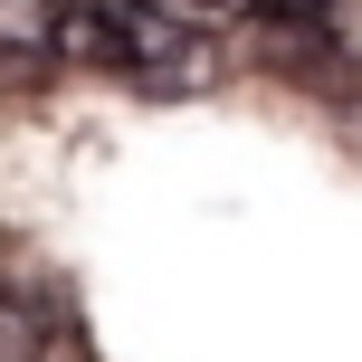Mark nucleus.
I'll use <instances>...</instances> for the list:
<instances>
[{
    "label": "nucleus",
    "mask_w": 362,
    "mask_h": 362,
    "mask_svg": "<svg viewBox=\"0 0 362 362\" xmlns=\"http://www.w3.org/2000/svg\"><path fill=\"white\" fill-rule=\"evenodd\" d=\"M48 353H57V296L0 286V362H48Z\"/></svg>",
    "instance_id": "f257e3e1"
},
{
    "label": "nucleus",
    "mask_w": 362,
    "mask_h": 362,
    "mask_svg": "<svg viewBox=\"0 0 362 362\" xmlns=\"http://www.w3.org/2000/svg\"><path fill=\"white\" fill-rule=\"evenodd\" d=\"M144 10H153V0H57V48H95V57H115L134 29H144Z\"/></svg>",
    "instance_id": "f03ea898"
},
{
    "label": "nucleus",
    "mask_w": 362,
    "mask_h": 362,
    "mask_svg": "<svg viewBox=\"0 0 362 362\" xmlns=\"http://www.w3.org/2000/svg\"><path fill=\"white\" fill-rule=\"evenodd\" d=\"M144 19H163V29H191V38H229L238 19H257V0H153Z\"/></svg>",
    "instance_id": "7ed1b4c3"
}]
</instances>
